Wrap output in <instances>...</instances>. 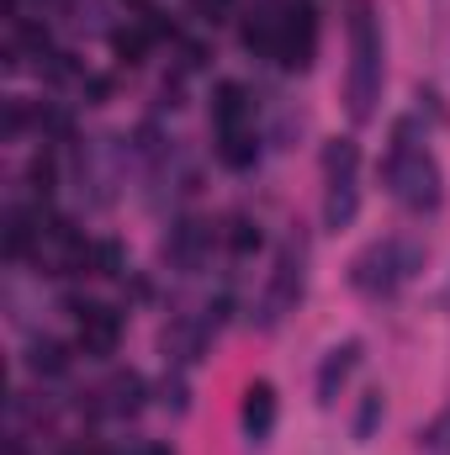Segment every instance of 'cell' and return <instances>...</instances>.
<instances>
[{
	"label": "cell",
	"instance_id": "5b68a950",
	"mask_svg": "<svg viewBox=\"0 0 450 455\" xmlns=\"http://www.w3.org/2000/svg\"><path fill=\"white\" fill-rule=\"evenodd\" d=\"M302 291H308V243L302 238H286L281 254H276V270H270V286L260 297V318L254 323L260 329H276L286 313H297Z\"/></svg>",
	"mask_w": 450,
	"mask_h": 455
},
{
	"label": "cell",
	"instance_id": "ba28073f",
	"mask_svg": "<svg viewBox=\"0 0 450 455\" xmlns=\"http://www.w3.org/2000/svg\"><path fill=\"white\" fill-rule=\"evenodd\" d=\"M355 365H360V339H344L324 355V365H318V408H334L344 381L355 376Z\"/></svg>",
	"mask_w": 450,
	"mask_h": 455
},
{
	"label": "cell",
	"instance_id": "ac0fdd59",
	"mask_svg": "<svg viewBox=\"0 0 450 455\" xmlns=\"http://www.w3.org/2000/svg\"><path fill=\"white\" fill-rule=\"evenodd\" d=\"M228 249H233V254H254V249H260V223L233 218V223H228Z\"/></svg>",
	"mask_w": 450,
	"mask_h": 455
},
{
	"label": "cell",
	"instance_id": "e0dca14e",
	"mask_svg": "<svg viewBox=\"0 0 450 455\" xmlns=\"http://www.w3.org/2000/svg\"><path fill=\"white\" fill-rule=\"evenodd\" d=\"M91 270H96V275H122V270H127L122 243H112V238H107V243H96V249H91Z\"/></svg>",
	"mask_w": 450,
	"mask_h": 455
},
{
	"label": "cell",
	"instance_id": "277c9868",
	"mask_svg": "<svg viewBox=\"0 0 450 455\" xmlns=\"http://www.w3.org/2000/svg\"><path fill=\"white\" fill-rule=\"evenodd\" d=\"M360 212V143L329 138L324 143V228H350Z\"/></svg>",
	"mask_w": 450,
	"mask_h": 455
},
{
	"label": "cell",
	"instance_id": "9a60e30c",
	"mask_svg": "<svg viewBox=\"0 0 450 455\" xmlns=\"http://www.w3.org/2000/svg\"><path fill=\"white\" fill-rule=\"evenodd\" d=\"M382 413H387V397H382V387H371L366 397H360V408H355V424H350V435L366 445L371 435H376V424H382Z\"/></svg>",
	"mask_w": 450,
	"mask_h": 455
},
{
	"label": "cell",
	"instance_id": "9c48e42d",
	"mask_svg": "<svg viewBox=\"0 0 450 455\" xmlns=\"http://www.w3.org/2000/svg\"><path fill=\"white\" fill-rule=\"evenodd\" d=\"M238 424H244V435H249L254 445L270 440V429H276V387H270V381H249V387H244Z\"/></svg>",
	"mask_w": 450,
	"mask_h": 455
},
{
	"label": "cell",
	"instance_id": "7a4b0ae2",
	"mask_svg": "<svg viewBox=\"0 0 450 455\" xmlns=\"http://www.w3.org/2000/svg\"><path fill=\"white\" fill-rule=\"evenodd\" d=\"M344 32H350V69H344V101L355 122H371L376 101H382V85H387V43H382V16L371 0H350V16H344Z\"/></svg>",
	"mask_w": 450,
	"mask_h": 455
},
{
	"label": "cell",
	"instance_id": "8992f818",
	"mask_svg": "<svg viewBox=\"0 0 450 455\" xmlns=\"http://www.w3.org/2000/svg\"><path fill=\"white\" fill-rule=\"evenodd\" d=\"M313 48H318V16H313V5L302 0V5H292L286 16H281V64L286 69H308L313 64Z\"/></svg>",
	"mask_w": 450,
	"mask_h": 455
},
{
	"label": "cell",
	"instance_id": "52a82bcc",
	"mask_svg": "<svg viewBox=\"0 0 450 455\" xmlns=\"http://www.w3.org/2000/svg\"><path fill=\"white\" fill-rule=\"evenodd\" d=\"M117 339H122V318L101 302H85L80 307V355L107 360V355H117Z\"/></svg>",
	"mask_w": 450,
	"mask_h": 455
},
{
	"label": "cell",
	"instance_id": "8fae6325",
	"mask_svg": "<svg viewBox=\"0 0 450 455\" xmlns=\"http://www.w3.org/2000/svg\"><path fill=\"white\" fill-rule=\"evenodd\" d=\"M159 37H165V27H159V21H149V16H138L133 27H117V32H112V53L122 59V64H143V53H149Z\"/></svg>",
	"mask_w": 450,
	"mask_h": 455
},
{
	"label": "cell",
	"instance_id": "30bf717a",
	"mask_svg": "<svg viewBox=\"0 0 450 455\" xmlns=\"http://www.w3.org/2000/svg\"><path fill=\"white\" fill-rule=\"evenodd\" d=\"M254 101L238 80H223L218 96H213V132H238V127H254Z\"/></svg>",
	"mask_w": 450,
	"mask_h": 455
},
{
	"label": "cell",
	"instance_id": "4fadbf2b",
	"mask_svg": "<svg viewBox=\"0 0 450 455\" xmlns=\"http://www.w3.org/2000/svg\"><path fill=\"white\" fill-rule=\"evenodd\" d=\"M218 159H223V170H249V164L260 159V138H254V127L218 132Z\"/></svg>",
	"mask_w": 450,
	"mask_h": 455
},
{
	"label": "cell",
	"instance_id": "5bb4252c",
	"mask_svg": "<svg viewBox=\"0 0 450 455\" xmlns=\"http://www.w3.org/2000/svg\"><path fill=\"white\" fill-rule=\"evenodd\" d=\"M101 397H107V413H112V419H127V413H138V408H143V376H138V371H127V376H112Z\"/></svg>",
	"mask_w": 450,
	"mask_h": 455
},
{
	"label": "cell",
	"instance_id": "2e32d148",
	"mask_svg": "<svg viewBox=\"0 0 450 455\" xmlns=\"http://www.w3.org/2000/svg\"><path fill=\"white\" fill-rule=\"evenodd\" d=\"M27 365H32L37 376H59V371L69 365V355H64V344L59 339H32L27 344Z\"/></svg>",
	"mask_w": 450,
	"mask_h": 455
},
{
	"label": "cell",
	"instance_id": "d6986e66",
	"mask_svg": "<svg viewBox=\"0 0 450 455\" xmlns=\"http://www.w3.org/2000/svg\"><path fill=\"white\" fill-rule=\"evenodd\" d=\"M419 451H424V455H450V408L430 424V429H424V435H419Z\"/></svg>",
	"mask_w": 450,
	"mask_h": 455
},
{
	"label": "cell",
	"instance_id": "ffe728a7",
	"mask_svg": "<svg viewBox=\"0 0 450 455\" xmlns=\"http://www.w3.org/2000/svg\"><path fill=\"white\" fill-rule=\"evenodd\" d=\"M197 5H202V11H207V16H218V11H223L228 0H197Z\"/></svg>",
	"mask_w": 450,
	"mask_h": 455
},
{
	"label": "cell",
	"instance_id": "3957f363",
	"mask_svg": "<svg viewBox=\"0 0 450 455\" xmlns=\"http://www.w3.org/2000/svg\"><path fill=\"white\" fill-rule=\"evenodd\" d=\"M419 270H424V243H414V238H376V243H366L350 259V286L360 297L382 302L398 286H408Z\"/></svg>",
	"mask_w": 450,
	"mask_h": 455
},
{
	"label": "cell",
	"instance_id": "7c38bea8",
	"mask_svg": "<svg viewBox=\"0 0 450 455\" xmlns=\"http://www.w3.org/2000/svg\"><path fill=\"white\" fill-rule=\"evenodd\" d=\"M207 243H213V228L191 218V223H181L175 233H170V249H165V254H170L181 270H197V265H202V254H207Z\"/></svg>",
	"mask_w": 450,
	"mask_h": 455
},
{
	"label": "cell",
	"instance_id": "6da1fadb",
	"mask_svg": "<svg viewBox=\"0 0 450 455\" xmlns=\"http://www.w3.org/2000/svg\"><path fill=\"white\" fill-rule=\"evenodd\" d=\"M424 143H430L424 127H419L414 116H403V122L392 127V143H387V159H382L387 191H392L398 207H408L414 218H424V212H435V207L446 202V175H440V164H435V154H430Z\"/></svg>",
	"mask_w": 450,
	"mask_h": 455
}]
</instances>
